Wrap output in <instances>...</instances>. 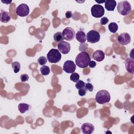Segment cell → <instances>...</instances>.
Returning <instances> with one entry per match:
<instances>
[{
    "label": "cell",
    "instance_id": "obj_11",
    "mask_svg": "<svg viewBox=\"0 0 134 134\" xmlns=\"http://www.w3.org/2000/svg\"><path fill=\"white\" fill-rule=\"evenodd\" d=\"M118 43L121 45H127L131 41V37L127 32L121 33L118 37Z\"/></svg>",
    "mask_w": 134,
    "mask_h": 134
},
{
    "label": "cell",
    "instance_id": "obj_5",
    "mask_svg": "<svg viewBox=\"0 0 134 134\" xmlns=\"http://www.w3.org/2000/svg\"><path fill=\"white\" fill-rule=\"evenodd\" d=\"M91 12L92 16L97 18L102 17L105 13L104 7L99 4H96L93 5L91 7Z\"/></svg>",
    "mask_w": 134,
    "mask_h": 134
},
{
    "label": "cell",
    "instance_id": "obj_19",
    "mask_svg": "<svg viewBox=\"0 0 134 134\" xmlns=\"http://www.w3.org/2000/svg\"><path fill=\"white\" fill-rule=\"evenodd\" d=\"M53 39L56 42H60L64 40V37L63 34L61 32H57L53 35Z\"/></svg>",
    "mask_w": 134,
    "mask_h": 134
},
{
    "label": "cell",
    "instance_id": "obj_21",
    "mask_svg": "<svg viewBox=\"0 0 134 134\" xmlns=\"http://www.w3.org/2000/svg\"><path fill=\"white\" fill-rule=\"evenodd\" d=\"M40 71L41 74L42 75L45 76V75H48L50 73V70L48 66L43 65L42 67L40 68Z\"/></svg>",
    "mask_w": 134,
    "mask_h": 134
},
{
    "label": "cell",
    "instance_id": "obj_12",
    "mask_svg": "<svg viewBox=\"0 0 134 134\" xmlns=\"http://www.w3.org/2000/svg\"><path fill=\"white\" fill-rule=\"evenodd\" d=\"M94 129V125L88 122L83 124L81 128V130L84 134H91L93 133Z\"/></svg>",
    "mask_w": 134,
    "mask_h": 134
},
{
    "label": "cell",
    "instance_id": "obj_22",
    "mask_svg": "<svg viewBox=\"0 0 134 134\" xmlns=\"http://www.w3.org/2000/svg\"><path fill=\"white\" fill-rule=\"evenodd\" d=\"M12 66L13 69L14 73H17L20 71V63L18 62H17V61L13 62L12 63Z\"/></svg>",
    "mask_w": 134,
    "mask_h": 134
},
{
    "label": "cell",
    "instance_id": "obj_20",
    "mask_svg": "<svg viewBox=\"0 0 134 134\" xmlns=\"http://www.w3.org/2000/svg\"><path fill=\"white\" fill-rule=\"evenodd\" d=\"M108 27L109 30L112 33H115L118 30V26L117 24L115 22L110 23L109 24Z\"/></svg>",
    "mask_w": 134,
    "mask_h": 134
},
{
    "label": "cell",
    "instance_id": "obj_1",
    "mask_svg": "<svg viewBox=\"0 0 134 134\" xmlns=\"http://www.w3.org/2000/svg\"><path fill=\"white\" fill-rule=\"evenodd\" d=\"M90 61L89 54L86 51H82L76 57L75 64L80 68H85L88 66Z\"/></svg>",
    "mask_w": 134,
    "mask_h": 134
},
{
    "label": "cell",
    "instance_id": "obj_2",
    "mask_svg": "<svg viewBox=\"0 0 134 134\" xmlns=\"http://www.w3.org/2000/svg\"><path fill=\"white\" fill-rule=\"evenodd\" d=\"M117 9L119 14L126 16L129 14L131 12V6L128 1H122L118 2Z\"/></svg>",
    "mask_w": 134,
    "mask_h": 134
},
{
    "label": "cell",
    "instance_id": "obj_14",
    "mask_svg": "<svg viewBox=\"0 0 134 134\" xmlns=\"http://www.w3.org/2000/svg\"><path fill=\"white\" fill-rule=\"evenodd\" d=\"M92 57L93 59L96 61L100 62L105 59V53L103 51L100 50H97L93 52Z\"/></svg>",
    "mask_w": 134,
    "mask_h": 134
},
{
    "label": "cell",
    "instance_id": "obj_30",
    "mask_svg": "<svg viewBox=\"0 0 134 134\" xmlns=\"http://www.w3.org/2000/svg\"><path fill=\"white\" fill-rule=\"evenodd\" d=\"M96 65V63L94 61H90V62H89V64H88V65H89L90 68H95Z\"/></svg>",
    "mask_w": 134,
    "mask_h": 134
},
{
    "label": "cell",
    "instance_id": "obj_3",
    "mask_svg": "<svg viewBox=\"0 0 134 134\" xmlns=\"http://www.w3.org/2000/svg\"><path fill=\"white\" fill-rule=\"evenodd\" d=\"M95 100L96 102L99 104H104L108 103L110 100V94L106 90H100L96 94Z\"/></svg>",
    "mask_w": 134,
    "mask_h": 134
},
{
    "label": "cell",
    "instance_id": "obj_8",
    "mask_svg": "<svg viewBox=\"0 0 134 134\" xmlns=\"http://www.w3.org/2000/svg\"><path fill=\"white\" fill-rule=\"evenodd\" d=\"M64 37V39L68 41L72 40L75 36V32L74 30L71 27H66L62 32Z\"/></svg>",
    "mask_w": 134,
    "mask_h": 134
},
{
    "label": "cell",
    "instance_id": "obj_25",
    "mask_svg": "<svg viewBox=\"0 0 134 134\" xmlns=\"http://www.w3.org/2000/svg\"><path fill=\"white\" fill-rule=\"evenodd\" d=\"M85 83L82 80H79L76 82V83L75 84V87L77 89L79 90L82 88L85 87Z\"/></svg>",
    "mask_w": 134,
    "mask_h": 134
},
{
    "label": "cell",
    "instance_id": "obj_15",
    "mask_svg": "<svg viewBox=\"0 0 134 134\" xmlns=\"http://www.w3.org/2000/svg\"><path fill=\"white\" fill-rule=\"evenodd\" d=\"M75 38L80 43H84L86 40V35L85 32L82 29H81L76 32Z\"/></svg>",
    "mask_w": 134,
    "mask_h": 134
},
{
    "label": "cell",
    "instance_id": "obj_29",
    "mask_svg": "<svg viewBox=\"0 0 134 134\" xmlns=\"http://www.w3.org/2000/svg\"><path fill=\"white\" fill-rule=\"evenodd\" d=\"M108 21H109V20H108V19L107 17H102V18L100 19V24L102 25H106V24H107Z\"/></svg>",
    "mask_w": 134,
    "mask_h": 134
},
{
    "label": "cell",
    "instance_id": "obj_6",
    "mask_svg": "<svg viewBox=\"0 0 134 134\" xmlns=\"http://www.w3.org/2000/svg\"><path fill=\"white\" fill-rule=\"evenodd\" d=\"M100 39V35L99 32L94 30H92L88 31L86 34V40L88 42L95 43L99 41Z\"/></svg>",
    "mask_w": 134,
    "mask_h": 134
},
{
    "label": "cell",
    "instance_id": "obj_16",
    "mask_svg": "<svg viewBox=\"0 0 134 134\" xmlns=\"http://www.w3.org/2000/svg\"><path fill=\"white\" fill-rule=\"evenodd\" d=\"M105 7L108 11H114L117 5V3L115 0L105 1Z\"/></svg>",
    "mask_w": 134,
    "mask_h": 134
},
{
    "label": "cell",
    "instance_id": "obj_24",
    "mask_svg": "<svg viewBox=\"0 0 134 134\" xmlns=\"http://www.w3.org/2000/svg\"><path fill=\"white\" fill-rule=\"evenodd\" d=\"M47 62V59L44 56L40 57L38 59V63L41 65H44Z\"/></svg>",
    "mask_w": 134,
    "mask_h": 134
},
{
    "label": "cell",
    "instance_id": "obj_10",
    "mask_svg": "<svg viewBox=\"0 0 134 134\" xmlns=\"http://www.w3.org/2000/svg\"><path fill=\"white\" fill-rule=\"evenodd\" d=\"M58 50L62 53L64 54H66L68 53L71 49L70 44L66 41H61L59 42L58 45Z\"/></svg>",
    "mask_w": 134,
    "mask_h": 134
},
{
    "label": "cell",
    "instance_id": "obj_18",
    "mask_svg": "<svg viewBox=\"0 0 134 134\" xmlns=\"http://www.w3.org/2000/svg\"><path fill=\"white\" fill-rule=\"evenodd\" d=\"M18 108L20 113L24 114L29 110V105L26 103H20L18 106Z\"/></svg>",
    "mask_w": 134,
    "mask_h": 134
},
{
    "label": "cell",
    "instance_id": "obj_26",
    "mask_svg": "<svg viewBox=\"0 0 134 134\" xmlns=\"http://www.w3.org/2000/svg\"><path fill=\"white\" fill-rule=\"evenodd\" d=\"M85 88L86 89V90H88L90 92H92L93 91V89H94L93 85L92 84L90 83H85Z\"/></svg>",
    "mask_w": 134,
    "mask_h": 134
},
{
    "label": "cell",
    "instance_id": "obj_31",
    "mask_svg": "<svg viewBox=\"0 0 134 134\" xmlns=\"http://www.w3.org/2000/svg\"><path fill=\"white\" fill-rule=\"evenodd\" d=\"M72 17V13L71 11H67L65 13V17L66 18H70Z\"/></svg>",
    "mask_w": 134,
    "mask_h": 134
},
{
    "label": "cell",
    "instance_id": "obj_27",
    "mask_svg": "<svg viewBox=\"0 0 134 134\" xmlns=\"http://www.w3.org/2000/svg\"><path fill=\"white\" fill-rule=\"evenodd\" d=\"M20 80L22 82L27 81L29 80V76L27 74H23L20 75Z\"/></svg>",
    "mask_w": 134,
    "mask_h": 134
},
{
    "label": "cell",
    "instance_id": "obj_32",
    "mask_svg": "<svg viewBox=\"0 0 134 134\" xmlns=\"http://www.w3.org/2000/svg\"><path fill=\"white\" fill-rule=\"evenodd\" d=\"M2 2L3 3H4V4H9V3H10L12 2V1H10V2H8V1H2Z\"/></svg>",
    "mask_w": 134,
    "mask_h": 134
},
{
    "label": "cell",
    "instance_id": "obj_28",
    "mask_svg": "<svg viewBox=\"0 0 134 134\" xmlns=\"http://www.w3.org/2000/svg\"><path fill=\"white\" fill-rule=\"evenodd\" d=\"M86 89L84 87V88H81V89H79V91H78V93H79V95L81 96H83L84 95H85L86 93Z\"/></svg>",
    "mask_w": 134,
    "mask_h": 134
},
{
    "label": "cell",
    "instance_id": "obj_9",
    "mask_svg": "<svg viewBox=\"0 0 134 134\" xmlns=\"http://www.w3.org/2000/svg\"><path fill=\"white\" fill-rule=\"evenodd\" d=\"M63 69L67 73H73L76 69L75 64L73 61L67 60L64 63Z\"/></svg>",
    "mask_w": 134,
    "mask_h": 134
},
{
    "label": "cell",
    "instance_id": "obj_4",
    "mask_svg": "<svg viewBox=\"0 0 134 134\" xmlns=\"http://www.w3.org/2000/svg\"><path fill=\"white\" fill-rule=\"evenodd\" d=\"M47 58L50 63H56L60 61L61 59V54L58 50L56 49H51L47 53Z\"/></svg>",
    "mask_w": 134,
    "mask_h": 134
},
{
    "label": "cell",
    "instance_id": "obj_7",
    "mask_svg": "<svg viewBox=\"0 0 134 134\" xmlns=\"http://www.w3.org/2000/svg\"><path fill=\"white\" fill-rule=\"evenodd\" d=\"M16 14L20 17H25L27 16L29 13V8L26 4H20L16 9Z\"/></svg>",
    "mask_w": 134,
    "mask_h": 134
},
{
    "label": "cell",
    "instance_id": "obj_17",
    "mask_svg": "<svg viewBox=\"0 0 134 134\" xmlns=\"http://www.w3.org/2000/svg\"><path fill=\"white\" fill-rule=\"evenodd\" d=\"M10 15L5 10H1L0 14V20L2 23H6L10 21Z\"/></svg>",
    "mask_w": 134,
    "mask_h": 134
},
{
    "label": "cell",
    "instance_id": "obj_23",
    "mask_svg": "<svg viewBox=\"0 0 134 134\" xmlns=\"http://www.w3.org/2000/svg\"><path fill=\"white\" fill-rule=\"evenodd\" d=\"M80 79V75L77 73H73L70 75V80L74 82H76L79 80Z\"/></svg>",
    "mask_w": 134,
    "mask_h": 134
},
{
    "label": "cell",
    "instance_id": "obj_13",
    "mask_svg": "<svg viewBox=\"0 0 134 134\" xmlns=\"http://www.w3.org/2000/svg\"><path fill=\"white\" fill-rule=\"evenodd\" d=\"M125 67L127 71L129 73H130L133 74L134 73L133 59L132 58H127L125 61Z\"/></svg>",
    "mask_w": 134,
    "mask_h": 134
}]
</instances>
